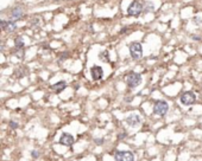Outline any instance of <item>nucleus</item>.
<instances>
[{
    "mask_svg": "<svg viewBox=\"0 0 202 161\" xmlns=\"http://www.w3.org/2000/svg\"><path fill=\"white\" fill-rule=\"evenodd\" d=\"M143 12V4L138 0H134L132 1L127 8V14L131 17H138Z\"/></svg>",
    "mask_w": 202,
    "mask_h": 161,
    "instance_id": "7ed1b4c3",
    "label": "nucleus"
},
{
    "mask_svg": "<svg viewBox=\"0 0 202 161\" xmlns=\"http://www.w3.org/2000/svg\"><path fill=\"white\" fill-rule=\"evenodd\" d=\"M59 143L63 145V146H67V147H71L73 143H74L73 135L67 134V133H63L62 136H61V139H59Z\"/></svg>",
    "mask_w": 202,
    "mask_h": 161,
    "instance_id": "1a4fd4ad",
    "label": "nucleus"
},
{
    "mask_svg": "<svg viewBox=\"0 0 202 161\" xmlns=\"http://www.w3.org/2000/svg\"><path fill=\"white\" fill-rule=\"evenodd\" d=\"M17 29V24L15 20H7V27H6V31L8 32H13L15 30Z\"/></svg>",
    "mask_w": 202,
    "mask_h": 161,
    "instance_id": "4468645a",
    "label": "nucleus"
},
{
    "mask_svg": "<svg viewBox=\"0 0 202 161\" xmlns=\"http://www.w3.org/2000/svg\"><path fill=\"white\" fill-rule=\"evenodd\" d=\"M126 31H127V27H125V29H122V30L120 31V33H124V32H126Z\"/></svg>",
    "mask_w": 202,
    "mask_h": 161,
    "instance_id": "4be33fe9",
    "label": "nucleus"
},
{
    "mask_svg": "<svg viewBox=\"0 0 202 161\" xmlns=\"http://www.w3.org/2000/svg\"><path fill=\"white\" fill-rule=\"evenodd\" d=\"M15 46H16L17 50H20V49H23L25 46V43H24L21 37H17V38L15 39Z\"/></svg>",
    "mask_w": 202,
    "mask_h": 161,
    "instance_id": "ddd939ff",
    "label": "nucleus"
},
{
    "mask_svg": "<svg viewBox=\"0 0 202 161\" xmlns=\"http://www.w3.org/2000/svg\"><path fill=\"white\" fill-rule=\"evenodd\" d=\"M53 90L55 91V92H61V91H63L66 88H67V83L64 82V81H61V82H58V83H56V84H54L53 86Z\"/></svg>",
    "mask_w": 202,
    "mask_h": 161,
    "instance_id": "9b49d317",
    "label": "nucleus"
},
{
    "mask_svg": "<svg viewBox=\"0 0 202 161\" xmlns=\"http://www.w3.org/2000/svg\"><path fill=\"white\" fill-rule=\"evenodd\" d=\"M169 110V104L167 101L163 100H158L155 102L154 104V114L158 115V116H164Z\"/></svg>",
    "mask_w": 202,
    "mask_h": 161,
    "instance_id": "f257e3e1",
    "label": "nucleus"
},
{
    "mask_svg": "<svg viewBox=\"0 0 202 161\" xmlns=\"http://www.w3.org/2000/svg\"><path fill=\"white\" fill-rule=\"evenodd\" d=\"M122 138H126V133H121V135H119V139H122Z\"/></svg>",
    "mask_w": 202,
    "mask_h": 161,
    "instance_id": "412c9836",
    "label": "nucleus"
},
{
    "mask_svg": "<svg viewBox=\"0 0 202 161\" xmlns=\"http://www.w3.org/2000/svg\"><path fill=\"white\" fill-rule=\"evenodd\" d=\"M125 121L130 127H138L140 125L142 119H140L139 115H137V114H130L125 119Z\"/></svg>",
    "mask_w": 202,
    "mask_h": 161,
    "instance_id": "0eeeda50",
    "label": "nucleus"
},
{
    "mask_svg": "<svg viewBox=\"0 0 202 161\" xmlns=\"http://www.w3.org/2000/svg\"><path fill=\"white\" fill-rule=\"evenodd\" d=\"M126 83H127L130 88H136L142 83V76L137 72H131L126 77Z\"/></svg>",
    "mask_w": 202,
    "mask_h": 161,
    "instance_id": "20e7f679",
    "label": "nucleus"
},
{
    "mask_svg": "<svg viewBox=\"0 0 202 161\" xmlns=\"http://www.w3.org/2000/svg\"><path fill=\"white\" fill-rule=\"evenodd\" d=\"M155 10V5L151 3V1H146L144 5H143V12L144 13H149V12H152Z\"/></svg>",
    "mask_w": 202,
    "mask_h": 161,
    "instance_id": "f8f14e48",
    "label": "nucleus"
},
{
    "mask_svg": "<svg viewBox=\"0 0 202 161\" xmlns=\"http://www.w3.org/2000/svg\"><path fill=\"white\" fill-rule=\"evenodd\" d=\"M116 161H134V156L132 152L129 151H118L114 154Z\"/></svg>",
    "mask_w": 202,
    "mask_h": 161,
    "instance_id": "39448f33",
    "label": "nucleus"
},
{
    "mask_svg": "<svg viewBox=\"0 0 202 161\" xmlns=\"http://www.w3.org/2000/svg\"><path fill=\"white\" fill-rule=\"evenodd\" d=\"M181 103L184 104V106H190V104H194L195 101H196V96L192 92V91H187L184 92L182 96H181Z\"/></svg>",
    "mask_w": 202,
    "mask_h": 161,
    "instance_id": "423d86ee",
    "label": "nucleus"
},
{
    "mask_svg": "<svg viewBox=\"0 0 202 161\" xmlns=\"http://www.w3.org/2000/svg\"><path fill=\"white\" fill-rule=\"evenodd\" d=\"M129 50H130V55L133 59H140L143 57V46L140 43H138V42L131 43Z\"/></svg>",
    "mask_w": 202,
    "mask_h": 161,
    "instance_id": "f03ea898",
    "label": "nucleus"
},
{
    "mask_svg": "<svg viewBox=\"0 0 202 161\" xmlns=\"http://www.w3.org/2000/svg\"><path fill=\"white\" fill-rule=\"evenodd\" d=\"M193 39H194V40H200L201 38H200L199 36H193Z\"/></svg>",
    "mask_w": 202,
    "mask_h": 161,
    "instance_id": "aec40b11",
    "label": "nucleus"
},
{
    "mask_svg": "<svg viewBox=\"0 0 202 161\" xmlns=\"http://www.w3.org/2000/svg\"><path fill=\"white\" fill-rule=\"evenodd\" d=\"M7 20H0V31H6Z\"/></svg>",
    "mask_w": 202,
    "mask_h": 161,
    "instance_id": "2eb2a0df",
    "label": "nucleus"
},
{
    "mask_svg": "<svg viewBox=\"0 0 202 161\" xmlns=\"http://www.w3.org/2000/svg\"><path fill=\"white\" fill-rule=\"evenodd\" d=\"M31 155H32V158H33V159H37V158H38V156H39V153H38V152H37V151H32V153H31Z\"/></svg>",
    "mask_w": 202,
    "mask_h": 161,
    "instance_id": "a211bd4d",
    "label": "nucleus"
},
{
    "mask_svg": "<svg viewBox=\"0 0 202 161\" xmlns=\"http://www.w3.org/2000/svg\"><path fill=\"white\" fill-rule=\"evenodd\" d=\"M10 127H11L12 129H17L19 126H18V123H17L16 121H11V122H10Z\"/></svg>",
    "mask_w": 202,
    "mask_h": 161,
    "instance_id": "dca6fc26",
    "label": "nucleus"
},
{
    "mask_svg": "<svg viewBox=\"0 0 202 161\" xmlns=\"http://www.w3.org/2000/svg\"><path fill=\"white\" fill-rule=\"evenodd\" d=\"M3 47H4V45H3L1 42H0V51H3Z\"/></svg>",
    "mask_w": 202,
    "mask_h": 161,
    "instance_id": "5701e85b",
    "label": "nucleus"
},
{
    "mask_svg": "<svg viewBox=\"0 0 202 161\" xmlns=\"http://www.w3.org/2000/svg\"><path fill=\"white\" fill-rule=\"evenodd\" d=\"M91 75H92L94 81H99V79L102 78V76H104V70H102V68L99 66V65H94L91 69Z\"/></svg>",
    "mask_w": 202,
    "mask_h": 161,
    "instance_id": "6e6552de",
    "label": "nucleus"
},
{
    "mask_svg": "<svg viewBox=\"0 0 202 161\" xmlns=\"http://www.w3.org/2000/svg\"><path fill=\"white\" fill-rule=\"evenodd\" d=\"M94 141H95V143H96V145H102V142H104V139H95Z\"/></svg>",
    "mask_w": 202,
    "mask_h": 161,
    "instance_id": "6ab92c4d",
    "label": "nucleus"
},
{
    "mask_svg": "<svg viewBox=\"0 0 202 161\" xmlns=\"http://www.w3.org/2000/svg\"><path fill=\"white\" fill-rule=\"evenodd\" d=\"M23 16H24V11H23L21 7L17 6V7H15V8H12V11H11V19H12V20L17 21V20H19L20 18H23Z\"/></svg>",
    "mask_w": 202,
    "mask_h": 161,
    "instance_id": "9d476101",
    "label": "nucleus"
},
{
    "mask_svg": "<svg viewBox=\"0 0 202 161\" xmlns=\"http://www.w3.org/2000/svg\"><path fill=\"white\" fill-rule=\"evenodd\" d=\"M194 23L197 24V25H200V24H202V19L199 18V17H195V18H194Z\"/></svg>",
    "mask_w": 202,
    "mask_h": 161,
    "instance_id": "f3484780",
    "label": "nucleus"
}]
</instances>
